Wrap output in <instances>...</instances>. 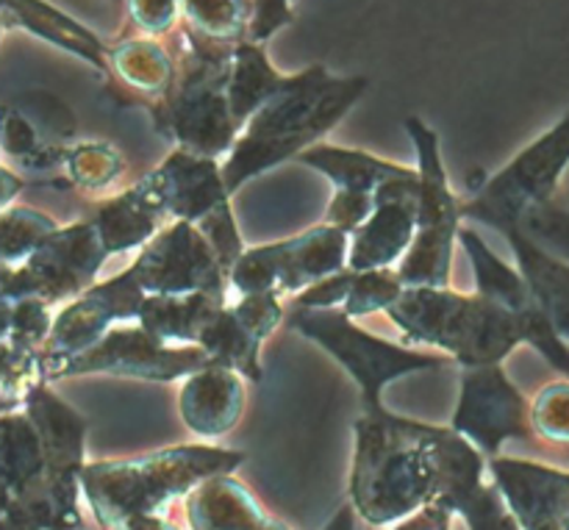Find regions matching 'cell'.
<instances>
[{"mask_svg": "<svg viewBox=\"0 0 569 530\" xmlns=\"http://www.w3.org/2000/svg\"><path fill=\"white\" fill-rule=\"evenodd\" d=\"M244 411V389L233 370L211 364L194 372L181 392V417L189 431L214 439L231 431Z\"/></svg>", "mask_w": 569, "mask_h": 530, "instance_id": "18", "label": "cell"}, {"mask_svg": "<svg viewBox=\"0 0 569 530\" xmlns=\"http://www.w3.org/2000/svg\"><path fill=\"white\" fill-rule=\"evenodd\" d=\"M498 231L509 239L517 264H520V276L526 278L537 306L548 314L556 331L569 339V264L539 248L531 237L522 233L517 222L498 228Z\"/></svg>", "mask_w": 569, "mask_h": 530, "instance_id": "21", "label": "cell"}, {"mask_svg": "<svg viewBox=\"0 0 569 530\" xmlns=\"http://www.w3.org/2000/svg\"><path fill=\"white\" fill-rule=\"evenodd\" d=\"M159 220L161 211L156 209V203L144 192L142 183L117 194V198L103 200L92 217L94 228L100 233V242L109 250V256L150 242Z\"/></svg>", "mask_w": 569, "mask_h": 530, "instance_id": "26", "label": "cell"}, {"mask_svg": "<svg viewBox=\"0 0 569 530\" xmlns=\"http://www.w3.org/2000/svg\"><path fill=\"white\" fill-rule=\"evenodd\" d=\"M517 226L522 228L526 237H531L533 242L542 250H548L556 259L567 261L569 264V211L559 200H545V203L531 206L526 214L520 217Z\"/></svg>", "mask_w": 569, "mask_h": 530, "instance_id": "33", "label": "cell"}, {"mask_svg": "<svg viewBox=\"0 0 569 530\" xmlns=\"http://www.w3.org/2000/svg\"><path fill=\"white\" fill-rule=\"evenodd\" d=\"M367 78L331 76L328 67L315 64L287 78L281 89L244 122L226 167L228 192L242 189L261 170L300 159L317 139L331 131L356 100L365 94Z\"/></svg>", "mask_w": 569, "mask_h": 530, "instance_id": "1", "label": "cell"}, {"mask_svg": "<svg viewBox=\"0 0 569 530\" xmlns=\"http://www.w3.org/2000/svg\"><path fill=\"white\" fill-rule=\"evenodd\" d=\"M489 476L522 530H567L569 472L495 456Z\"/></svg>", "mask_w": 569, "mask_h": 530, "instance_id": "16", "label": "cell"}, {"mask_svg": "<svg viewBox=\"0 0 569 530\" xmlns=\"http://www.w3.org/2000/svg\"><path fill=\"white\" fill-rule=\"evenodd\" d=\"M533 437L553 444H569V378L545 387L531 403Z\"/></svg>", "mask_w": 569, "mask_h": 530, "instance_id": "35", "label": "cell"}, {"mask_svg": "<svg viewBox=\"0 0 569 530\" xmlns=\"http://www.w3.org/2000/svg\"><path fill=\"white\" fill-rule=\"evenodd\" d=\"M431 431V426L389 414L383 406H365L356 422L350 500L367 526H395L433 503L437 453Z\"/></svg>", "mask_w": 569, "mask_h": 530, "instance_id": "2", "label": "cell"}, {"mask_svg": "<svg viewBox=\"0 0 569 530\" xmlns=\"http://www.w3.org/2000/svg\"><path fill=\"white\" fill-rule=\"evenodd\" d=\"M128 17L144 33H167L181 14V0H126Z\"/></svg>", "mask_w": 569, "mask_h": 530, "instance_id": "40", "label": "cell"}, {"mask_svg": "<svg viewBox=\"0 0 569 530\" xmlns=\"http://www.w3.org/2000/svg\"><path fill=\"white\" fill-rule=\"evenodd\" d=\"M211 364L214 361L198 344H167L137 322L133 328L109 331L98 344L64 361L50 378L103 372V376L142 378V381H176V378H192L194 372Z\"/></svg>", "mask_w": 569, "mask_h": 530, "instance_id": "9", "label": "cell"}, {"mask_svg": "<svg viewBox=\"0 0 569 530\" xmlns=\"http://www.w3.org/2000/svg\"><path fill=\"white\" fill-rule=\"evenodd\" d=\"M264 339L256 337L233 306H222L198 339V348L209 356L214 364L228 367L237 376H248L250 381H261L259 350Z\"/></svg>", "mask_w": 569, "mask_h": 530, "instance_id": "27", "label": "cell"}, {"mask_svg": "<svg viewBox=\"0 0 569 530\" xmlns=\"http://www.w3.org/2000/svg\"><path fill=\"white\" fill-rule=\"evenodd\" d=\"M300 161L337 183V192L359 194V198H376L387 183L409 178V167H398L392 161H383L378 156L365 153V150L337 148V144H315L300 156Z\"/></svg>", "mask_w": 569, "mask_h": 530, "instance_id": "23", "label": "cell"}, {"mask_svg": "<svg viewBox=\"0 0 569 530\" xmlns=\"http://www.w3.org/2000/svg\"><path fill=\"white\" fill-rule=\"evenodd\" d=\"M353 517H356L353 506H345V509H339L337 517H333V520L328 522V526L322 530H356L353 528Z\"/></svg>", "mask_w": 569, "mask_h": 530, "instance_id": "47", "label": "cell"}, {"mask_svg": "<svg viewBox=\"0 0 569 530\" xmlns=\"http://www.w3.org/2000/svg\"><path fill=\"white\" fill-rule=\"evenodd\" d=\"M287 78L272 67L270 56L259 42L244 39L233 48L231 70H228V103L239 131L287 83Z\"/></svg>", "mask_w": 569, "mask_h": 530, "instance_id": "25", "label": "cell"}, {"mask_svg": "<svg viewBox=\"0 0 569 530\" xmlns=\"http://www.w3.org/2000/svg\"><path fill=\"white\" fill-rule=\"evenodd\" d=\"M53 231L56 222L42 211L22 206L0 211V267L26 264Z\"/></svg>", "mask_w": 569, "mask_h": 530, "instance_id": "30", "label": "cell"}, {"mask_svg": "<svg viewBox=\"0 0 569 530\" xmlns=\"http://www.w3.org/2000/svg\"><path fill=\"white\" fill-rule=\"evenodd\" d=\"M0 148L26 164H39V156L50 153L37 122L14 106H0Z\"/></svg>", "mask_w": 569, "mask_h": 530, "instance_id": "36", "label": "cell"}, {"mask_svg": "<svg viewBox=\"0 0 569 530\" xmlns=\"http://www.w3.org/2000/svg\"><path fill=\"white\" fill-rule=\"evenodd\" d=\"M569 167V114L548 133L528 144L509 167L478 189L476 200L461 206V214L492 228L520 222L531 206L556 198L561 176Z\"/></svg>", "mask_w": 569, "mask_h": 530, "instance_id": "8", "label": "cell"}, {"mask_svg": "<svg viewBox=\"0 0 569 530\" xmlns=\"http://www.w3.org/2000/svg\"><path fill=\"white\" fill-rule=\"evenodd\" d=\"M226 306V298L194 294H148L139 311V326L167 344H198L211 317Z\"/></svg>", "mask_w": 569, "mask_h": 530, "instance_id": "24", "label": "cell"}, {"mask_svg": "<svg viewBox=\"0 0 569 530\" xmlns=\"http://www.w3.org/2000/svg\"><path fill=\"white\" fill-rule=\"evenodd\" d=\"M417 159H420V203H417V233L415 244L400 261L398 272L409 289L450 287V261L453 242L459 237V214L453 192L448 187L442 159H439V139L420 117L406 120Z\"/></svg>", "mask_w": 569, "mask_h": 530, "instance_id": "5", "label": "cell"}, {"mask_svg": "<svg viewBox=\"0 0 569 530\" xmlns=\"http://www.w3.org/2000/svg\"><path fill=\"white\" fill-rule=\"evenodd\" d=\"M453 431L495 459L509 439H533L531 403L517 392L500 364L470 367L461 381Z\"/></svg>", "mask_w": 569, "mask_h": 530, "instance_id": "13", "label": "cell"}, {"mask_svg": "<svg viewBox=\"0 0 569 530\" xmlns=\"http://www.w3.org/2000/svg\"><path fill=\"white\" fill-rule=\"evenodd\" d=\"M139 183L150 194L161 217L192 222V226H200L217 211L228 209V198H231L217 161L181 148L167 156L161 167L148 172Z\"/></svg>", "mask_w": 569, "mask_h": 530, "instance_id": "14", "label": "cell"}, {"mask_svg": "<svg viewBox=\"0 0 569 530\" xmlns=\"http://www.w3.org/2000/svg\"><path fill=\"white\" fill-rule=\"evenodd\" d=\"M244 461L237 450L187 444L159 450L139 459H117L87 464L81 470V492L100 528L139 514H159L183 494L194 492L214 476H231Z\"/></svg>", "mask_w": 569, "mask_h": 530, "instance_id": "3", "label": "cell"}, {"mask_svg": "<svg viewBox=\"0 0 569 530\" xmlns=\"http://www.w3.org/2000/svg\"><path fill=\"white\" fill-rule=\"evenodd\" d=\"M187 520L192 530H289L264 514L244 483L214 476L187 494Z\"/></svg>", "mask_w": 569, "mask_h": 530, "instance_id": "19", "label": "cell"}, {"mask_svg": "<svg viewBox=\"0 0 569 530\" xmlns=\"http://www.w3.org/2000/svg\"><path fill=\"white\" fill-rule=\"evenodd\" d=\"M20 189H22L20 178H17L14 172H9L0 167V209H3V206L9 203L17 192H20Z\"/></svg>", "mask_w": 569, "mask_h": 530, "instance_id": "45", "label": "cell"}, {"mask_svg": "<svg viewBox=\"0 0 569 530\" xmlns=\"http://www.w3.org/2000/svg\"><path fill=\"white\" fill-rule=\"evenodd\" d=\"M233 311H237L244 320V326L261 339L270 337L278 328V322L283 320V309L278 294H242V300L233 306Z\"/></svg>", "mask_w": 569, "mask_h": 530, "instance_id": "38", "label": "cell"}, {"mask_svg": "<svg viewBox=\"0 0 569 530\" xmlns=\"http://www.w3.org/2000/svg\"><path fill=\"white\" fill-rule=\"evenodd\" d=\"M111 530H181V528H176L172 522H167L164 517L159 514H139V517H128V520L117 522Z\"/></svg>", "mask_w": 569, "mask_h": 530, "instance_id": "43", "label": "cell"}, {"mask_svg": "<svg viewBox=\"0 0 569 530\" xmlns=\"http://www.w3.org/2000/svg\"><path fill=\"white\" fill-rule=\"evenodd\" d=\"M48 309L50 306L39 298L14 300L9 344L28 350V353H39V348H44L50 331H53V317H50Z\"/></svg>", "mask_w": 569, "mask_h": 530, "instance_id": "37", "label": "cell"}, {"mask_svg": "<svg viewBox=\"0 0 569 530\" xmlns=\"http://www.w3.org/2000/svg\"><path fill=\"white\" fill-rule=\"evenodd\" d=\"M389 317L406 337L445 350L467 370L500 364L522 344L515 314L483 294L406 287L398 303L389 309Z\"/></svg>", "mask_w": 569, "mask_h": 530, "instance_id": "4", "label": "cell"}, {"mask_svg": "<svg viewBox=\"0 0 569 530\" xmlns=\"http://www.w3.org/2000/svg\"><path fill=\"white\" fill-rule=\"evenodd\" d=\"M0 530H37V528H33V522L28 520L14 503H11L6 506V509H0Z\"/></svg>", "mask_w": 569, "mask_h": 530, "instance_id": "44", "label": "cell"}, {"mask_svg": "<svg viewBox=\"0 0 569 530\" xmlns=\"http://www.w3.org/2000/svg\"><path fill=\"white\" fill-rule=\"evenodd\" d=\"M150 103H161L176 87L178 64L170 50L153 37H126L109 44V78Z\"/></svg>", "mask_w": 569, "mask_h": 530, "instance_id": "22", "label": "cell"}, {"mask_svg": "<svg viewBox=\"0 0 569 530\" xmlns=\"http://www.w3.org/2000/svg\"><path fill=\"white\" fill-rule=\"evenodd\" d=\"M181 14L189 33L233 48L248 39L253 0H181Z\"/></svg>", "mask_w": 569, "mask_h": 530, "instance_id": "29", "label": "cell"}, {"mask_svg": "<svg viewBox=\"0 0 569 530\" xmlns=\"http://www.w3.org/2000/svg\"><path fill=\"white\" fill-rule=\"evenodd\" d=\"M109 250L92 220L56 228L37 253L14 270V300L39 298L44 303L70 300L92 289Z\"/></svg>", "mask_w": 569, "mask_h": 530, "instance_id": "11", "label": "cell"}, {"mask_svg": "<svg viewBox=\"0 0 569 530\" xmlns=\"http://www.w3.org/2000/svg\"><path fill=\"white\" fill-rule=\"evenodd\" d=\"M26 414L39 433L44 450V472L61 478H81L87 420L76 409L56 398L48 387L37 383L26 400Z\"/></svg>", "mask_w": 569, "mask_h": 530, "instance_id": "17", "label": "cell"}, {"mask_svg": "<svg viewBox=\"0 0 569 530\" xmlns=\"http://www.w3.org/2000/svg\"><path fill=\"white\" fill-rule=\"evenodd\" d=\"M450 520H453V511L442 509V506H426L409 520L398 522L395 530H450Z\"/></svg>", "mask_w": 569, "mask_h": 530, "instance_id": "42", "label": "cell"}, {"mask_svg": "<svg viewBox=\"0 0 569 530\" xmlns=\"http://www.w3.org/2000/svg\"><path fill=\"white\" fill-rule=\"evenodd\" d=\"M295 3L298 0H253V17H250V42H267L272 33L295 20Z\"/></svg>", "mask_w": 569, "mask_h": 530, "instance_id": "41", "label": "cell"}, {"mask_svg": "<svg viewBox=\"0 0 569 530\" xmlns=\"http://www.w3.org/2000/svg\"><path fill=\"white\" fill-rule=\"evenodd\" d=\"M459 242L465 244L467 256L472 261V270H476V283L478 294H483L492 303L503 306L511 314H522L526 309L537 306L531 289H528L526 278L520 276V270H511L506 261H500L492 250L487 248V242H481L476 231L470 228H459Z\"/></svg>", "mask_w": 569, "mask_h": 530, "instance_id": "28", "label": "cell"}, {"mask_svg": "<svg viewBox=\"0 0 569 530\" xmlns=\"http://www.w3.org/2000/svg\"><path fill=\"white\" fill-rule=\"evenodd\" d=\"M289 322H292L295 331L309 337L311 342L322 344L356 378L365 406H381L383 387L395 378H403L409 372L439 370L450 361L445 356L415 353V350L383 342V339L353 326V320L345 311L292 309Z\"/></svg>", "mask_w": 569, "mask_h": 530, "instance_id": "6", "label": "cell"}, {"mask_svg": "<svg viewBox=\"0 0 569 530\" xmlns=\"http://www.w3.org/2000/svg\"><path fill=\"white\" fill-rule=\"evenodd\" d=\"M11 320H14V300L0 298V344L11 339Z\"/></svg>", "mask_w": 569, "mask_h": 530, "instance_id": "46", "label": "cell"}, {"mask_svg": "<svg viewBox=\"0 0 569 530\" xmlns=\"http://www.w3.org/2000/svg\"><path fill=\"white\" fill-rule=\"evenodd\" d=\"M37 383H42L39 353H28L9 342L0 344V417L14 414L20 406H26Z\"/></svg>", "mask_w": 569, "mask_h": 530, "instance_id": "31", "label": "cell"}, {"mask_svg": "<svg viewBox=\"0 0 569 530\" xmlns=\"http://www.w3.org/2000/svg\"><path fill=\"white\" fill-rule=\"evenodd\" d=\"M403 289V278H400V272L392 270V267H389V270L356 272L353 289H350L348 300L342 303V311L350 320H353V317L372 314V311H389L398 303Z\"/></svg>", "mask_w": 569, "mask_h": 530, "instance_id": "32", "label": "cell"}, {"mask_svg": "<svg viewBox=\"0 0 569 530\" xmlns=\"http://www.w3.org/2000/svg\"><path fill=\"white\" fill-rule=\"evenodd\" d=\"M0 150H3V148H0Z\"/></svg>", "mask_w": 569, "mask_h": 530, "instance_id": "49", "label": "cell"}, {"mask_svg": "<svg viewBox=\"0 0 569 530\" xmlns=\"http://www.w3.org/2000/svg\"><path fill=\"white\" fill-rule=\"evenodd\" d=\"M417 203H420V172L387 183L378 192L376 209L353 233L348 250V270H389L406 259L417 233Z\"/></svg>", "mask_w": 569, "mask_h": 530, "instance_id": "15", "label": "cell"}, {"mask_svg": "<svg viewBox=\"0 0 569 530\" xmlns=\"http://www.w3.org/2000/svg\"><path fill=\"white\" fill-rule=\"evenodd\" d=\"M67 172L83 189H103L122 172V156L103 142H87L67 150Z\"/></svg>", "mask_w": 569, "mask_h": 530, "instance_id": "34", "label": "cell"}, {"mask_svg": "<svg viewBox=\"0 0 569 530\" xmlns=\"http://www.w3.org/2000/svg\"><path fill=\"white\" fill-rule=\"evenodd\" d=\"M0 14L109 76V44L44 0H0Z\"/></svg>", "mask_w": 569, "mask_h": 530, "instance_id": "20", "label": "cell"}, {"mask_svg": "<svg viewBox=\"0 0 569 530\" xmlns=\"http://www.w3.org/2000/svg\"><path fill=\"white\" fill-rule=\"evenodd\" d=\"M6 26H9V20H6V17H3V14H0V37H3Z\"/></svg>", "mask_w": 569, "mask_h": 530, "instance_id": "48", "label": "cell"}, {"mask_svg": "<svg viewBox=\"0 0 569 530\" xmlns=\"http://www.w3.org/2000/svg\"><path fill=\"white\" fill-rule=\"evenodd\" d=\"M144 289L139 287L131 270L120 272L111 281L98 283L78 294L64 311L53 320L48 342L39 350L42 361V381H48L64 361L76 359L83 350L98 344L114 322L139 320L144 303Z\"/></svg>", "mask_w": 569, "mask_h": 530, "instance_id": "12", "label": "cell"}, {"mask_svg": "<svg viewBox=\"0 0 569 530\" xmlns=\"http://www.w3.org/2000/svg\"><path fill=\"white\" fill-rule=\"evenodd\" d=\"M356 272L342 270L331 278H322L315 287L303 289L300 294H295L292 309H337L348 300L350 289H353Z\"/></svg>", "mask_w": 569, "mask_h": 530, "instance_id": "39", "label": "cell"}, {"mask_svg": "<svg viewBox=\"0 0 569 530\" xmlns=\"http://www.w3.org/2000/svg\"><path fill=\"white\" fill-rule=\"evenodd\" d=\"M348 233L333 226L311 228L287 242L244 250L228 272L239 294H300L322 278L348 270Z\"/></svg>", "mask_w": 569, "mask_h": 530, "instance_id": "7", "label": "cell"}, {"mask_svg": "<svg viewBox=\"0 0 569 530\" xmlns=\"http://www.w3.org/2000/svg\"><path fill=\"white\" fill-rule=\"evenodd\" d=\"M144 294H194L226 298L228 270L214 244L192 222L164 228L131 267Z\"/></svg>", "mask_w": 569, "mask_h": 530, "instance_id": "10", "label": "cell"}]
</instances>
